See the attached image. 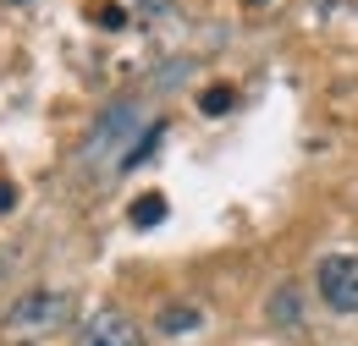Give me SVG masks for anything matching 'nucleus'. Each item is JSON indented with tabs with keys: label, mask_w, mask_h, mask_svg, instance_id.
Segmentation results:
<instances>
[{
	"label": "nucleus",
	"mask_w": 358,
	"mask_h": 346,
	"mask_svg": "<svg viewBox=\"0 0 358 346\" xmlns=\"http://www.w3.org/2000/svg\"><path fill=\"white\" fill-rule=\"evenodd\" d=\"M89 22L105 28V33H116V28H127V11L122 6H89Z\"/></svg>",
	"instance_id": "6e6552de"
},
{
	"label": "nucleus",
	"mask_w": 358,
	"mask_h": 346,
	"mask_svg": "<svg viewBox=\"0 0 358 346\" xmlns=\"http://www.w3.org/2000/svg\"><path fill=\"white\" fill-rule=\"evenodd\" d=\"M270 319H275V324H287V330H298V319H303V303H298V292H292V286H281V292L270 297Z\"/></svg>",
	"instance_id": "20e7f679"
},
{
	"label": "nucleus",
	"mask_w": 358,
	"mask_h": 346,
	"mask_svg": "<svg viewBox=\"0 0 358 346\" xmlns=\"http://www.w3.org/2000/svg\"><path fill=\"white\" fill-rule=\"evenodd\" d=\"M6 6H22V0H6Z\"/></svg>",
	"instance_id": "9b49d317"
},
{
	"label": "nucleus",
	"mask_w": 358,
	"mask_h": 346,
	"mask_svg": "<svg viewBox=\"0 0 358 346\" xmlns=\"http://www.w3.org/2000/svg\"><path fill=\"white\" fill-rule=\"evenodd\" d=\"M248 6H265V0H248Z\"/></svg>",
	"instance_id": "9d476101"
},
{
	"label": "nucleus",
	"mask_w": 358,
	"mask_h": 346,
	"mask_svg": "<svg viewBox=\"0 0 358 346\" xmlns=\"http://www.w3.org/2000/svg\"><path fill=\"white\" fill-rule=\"evenodd\" d=\"M231 105H237V88H226V83H215V88L199 93V110H204V116H226Z\"/></svg>",
	"instance_id": "0eeeda50"
},
{
	"label": "nucleus",
	"mask_w": 358,
	"mask_h": 346,
	"mask_svg": "<svg viewBox=\"0 0 358 346\" xmlns=\"http://www.w3.org/2000/svg\"><path fill=\"white\" fill-rule=\"evenodd\" d=\"M72 292H28V297H17V303L6 308V319H0V336L6 341H50L55 330H66L72 324Z\"/></svg>",
	"instance_id": "f257e3e1"
},
{
	"label": "nucleus",
	"mask_w": 358,
	"mask_h": 346,
	"mask_svg": "<svg viewBox=\"0 0 358 346\" xmlns=\"http://www.w3.org/2000/svg\"><path fill=\"white\" fill-rule=\"evenodd\" d=\"M11 209H17V181L0 176V215H11Z\"/></svg>",
	"instance_id": "1a4fd4ad"
},
{
	"label": "nucleus",
	"mask_w": 358,
	"mask_h": 346,
	"mask_svg": "<svg viewBox=\"0 0 358 346\" xmlns=\"http://www.w3.org/2000/svg\"><path fill=\"white\" fill-rule=\"evenodd\" d=\"M138 225V231H149V225H160V220H166V198H160V193H143V198H138L133 204V215H127Z\"/></svg>",
	"instance_id": "423d86ee"
},
{
	"label": "nucleus",
	"mask_w": 358,
	"mask_h": 346,
	"mask_svg": "<svg viewBox=\"0 0 358 346\" xmlns=\"http://www.w3.org/2000/svg\"><path fill=\"white\" fill-rule=\"evenodd\" d=\"M78 346H143V330L127 313H99L89 330L78 336Z\"/></svg>",
	"instance_id": "7ed1b4c3"
},
{
	"label": "nucleus",
	"mask_w": 358,
	"mask_h": 346,
	"mask_svg": "<svg viewBox=\"0 0 358 346\" xmlns=\"http://www.w3.org/2000/svg\"><path fill=\"white\" fill-rule=\"evenodd\" d=\"M314 286H320L325 308H336V313H358V259H353V253H331V259H320Z\"/></svg>",
	"instance_id": "f03ea898"
},
{
	"label": "nucleus",
	"mask_w": 358,
	"mask_h": 346,
	"mask_svg": "<svg viewBox=\"0 0 358 346\" xmlns=\"http://www.w3.org/2000/svg\"><path fill=\"white\" fill-rule=\"evenodd\" d=\"M160 330H166V336H187V330H199V308H187V303L160 308Z\"/></svg>",
	"instance_id": "39448f33"
}]
</instances>
